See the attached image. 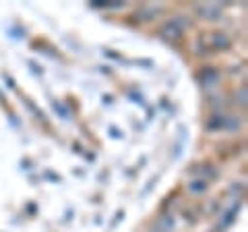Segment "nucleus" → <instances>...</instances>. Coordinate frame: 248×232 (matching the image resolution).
Masks as SVG:
<instances>
[{
  "label": "nucleus",
  "instance_id": "obj_1",
  "mask_svg": "<svg viewBox=\"0 0 248 232\" xmlns=\"http://www.w3.org/2000/svg\"><path fill=\"white\" fill-rule=\"evenodd\" d=\"M242 127V120L238 116H232L226 112H215L205 120V129L209 133H219V131H226V133H236Z\"/></svg>",
  "mask_w": 248,
  "mask_h": 232
},
{
  "label": "nucleus",
  "instance_id": "obj_11",
  "mask_svg": "<svg viewBox=\"0 0 248 232\" xmlns=\"http://www.w3.org/2000/svg\"><path fill=\"white\" fill-rule=\"evenodd\" d=\"M236 104L240 108H246V85H240L236 89Z\"/></svg>",
  "mask_w": 248,
  "mask_h": 232
},
{
  "label": "nucleus",
  "instance_id": "obj_7",
  "mask_svg": "<svg viewBox=\"0 0 248 232\" xmlns=\"http://www.w3.org/2000/svg\"><path fill=\"white\" fill-rule=\"evenodd\" d=\"M240 207H242V203H240V201H238V203H234V205H232V207H230V210H228L226 214H223V215H221L219 228H228V226H230V224H234V220H236V215H238V212H240Z\"/></svg>",
  "mask_w": 248,
  "mask_h": 232
},
{
  "label": "nucleus",
  "instance_id": "obj_13",
  "mask_svg": "<svg viewBox=\"0 0 248 232\" xmlns=\"http://www.w3.org/2000/svg\"><path fill=\"white\" fill-rule=\"evenodd\" d=\"M54 110L60 112V116H62V118H64V120H68V110H66V108L62 106L60 102H54Z\"/></svg>",
  "mask_w": 248,
  "mask_h": 232
},
{
  "label": "nucleus",
  "instance_id": "obj_14",
  "mask_svg": "<svg viewBox=\"0 0 248 232\" xmlns=\"http://www.w3.org/2000/svg\"><path fill=\"white\" fill-rule=\"evenodd\" d=\"M2 77H4V81L9 83V87H11V89H15V79H13V77H11V75H6V73H4Z\"/></svg>",
  "mask_w": 248,
  "mask_h": 232
},
{
  "label": "nucleus",
  "instance_id": "obj_5",
  "mask_svg": "<svg viewBox=\"0 0 248 232\" xmlns=\"http://www.w3.org/2000/svg\"><path fill=\"white\" fill-rule=\"evenodd\" d=\"M197 17L203 19V21L215 23V21H221L223 19V13H221V9L217 4H199L197 6Z\"/></svg>",
  "mask_w": 248,
  "mask_h": 232
},
{
  "label": "nucleus",
  "instance_id": "obj_9",
  "mask_svg": "<svg viewBox=\"0 0 248 232\" xmlns=\"http://www.w3.org/2000/svg\"><path fill=\"white\" fill-rule=\"evenodd\" d=\"M209 184L205 179H192L190 182H188V191L192 193V195H203V193H207L209 191Z\"/></svg>",
  "mask_w": 248,
  "mask_h": 232
},
{
  "label": "nucleus",
  "instance_id": "obj_10",
  "mask_svg": "<svg viewBox=\"0 0 248 232\" xmlns=\"http://www.w3.org/2000/svg\"><path fill=\"white\" fill-rule=\"evenodd\" d=\"M157 15H159V9H155V6H143V9H139L137 17H139V21L147 23V21L157 19Z\"/></svg>",
  "mask_w": 248,
  "mask_h": 232
},
{
  "label": "nucleus",
  "instance_id": "obj_15",
  "mask_svg": "<svg viewBox=\"0 0 248 232\" xmlns=\"http://www.w3.org/2000/svg\"><path fill=\"white\" fill-rule=\"evenodd\" d=\"M29 65H31V66H33V73H37V75H40V73H42V68H40V66H37L35 63H29Z\"/></svg>",
  "mask_w": 248,
  "mask_h": 232
},
{
  "label": "nucleus",
  "instance_id": "obj_3",
  "mask_svg": "<svg viewBox=\"0 0 248 232\" xmlns=\"http://www.w3.org/2000/svg\"><path fill=\"white\" fill-rule=\"evenodd\" d=\"M186 27H188V21H186L184 17H180V15H176V17L168 19L166 23H161L159 37L166 40V42H180L184 32H186Z\"/></svg>",
  "mask_w": 248,
  "mask_h": 232
},
{
  "label": "nucleus",
  "instance_id": "obj_2",
  "mask_svg": "<svg viewBox=\"0 0 248 232\" xmlns=\"http://www.w3.org/2000/svg\"><path fill=\"white\" fill-rule=\"evenodd\" d=\"M201 42L207 48L209 54H215V52H228L234 42H232V35L228 32H221V29H215V32H209L201 35Z\"/></svg>",
  "mask_w": 248,
  "mask_h": 232
},
{
  "label": "nucleus",
  "instance_id": "obj_16",
  "mask_svg": "<svg viewBox=\"0 0 248 232\" xmlns=\"http://www.w3.org/2000/svg\"><path fill=\"white\" fill-rule=\"evenodd\" d=\"M104 102L106 104H112V96H104Z\"/></svg>",
  "mask_w": 248,
  "mask_h": 232
},
{
  "label": "nucleus",
  "instance_id": "obj_6",
  "mask_svg": "<svg viewBox=\"0 0 248 232\" xmlns=\"http://www.w3.org/2000/svg\"><path fill=\"white\" fill-rule=\"evenodd\" d=\"M199 179H205L207 182H211V181H215L217 176H219V170H217L211 162H205V164H201V170H199Z\"/></svg>",
  "mask_w": 248,
  "mask_h": 232
},
{
  "label": "nucleus",
  "instance_id": "obj_8",
  "mask_svg": "<svg viewBox=\"0 0 248 232\" xmlns=\"http://www.w3.org/2000/svg\"><path fill=\"white\" fill-rule=\"evenodd\" d=\"M174 226H176V220H174L172 214H159L157 215V230L170 232V230H174Z\"/></svg>",
  "mask_w": 248,
  "mask_h": 232
},
{
  "label": "nucleus",
  "instance_id": "obj_4",
  "mask_svg": "<svg viewBox=\"0 0 248 232\" xmlns=\"http://www.w3.org/2000/svg\"><path fill=\"white\" fill-rule=\"evenodd\" d=\"M197 81H199V85L201 87H205V89H213V87H217L219 85V81H221V73L217 71L215 66H201L199 68V73H197Z\"/></svg>",
  "mask_w": 248,
  "mask_h": 232
},
{
  "label": "nucleus",
  "instance_id": "obj_17",
  "mask_svg": "<svg viewBox=\"0 0 248 232\" xmlns=\"http://www.w3.org/2000/svg\"><path fill=\"white\" fill-rule=\"evenodd\" d=\"M149 232H161V230H157V228H151V230H149Z\"/></svg>",
  "mask_w": 248,
  "mask_h": 232
},
{
  "label": "nucleus",
  "instance_id": "obj_12",
  "mask_svg": "<svg viewBox=\"0 0 248 232\" xmlns=\"http://www.w3.org/2000/svg\"><path fill=\"white\" fill-rule=\"evenodd\" d=\"M182 215H184V220L188 222V224H197V214H195V210H184L182 212Z\"/></svg>",
  "mask_w": 248,
  "mask_h": 232
}]
</instances>
